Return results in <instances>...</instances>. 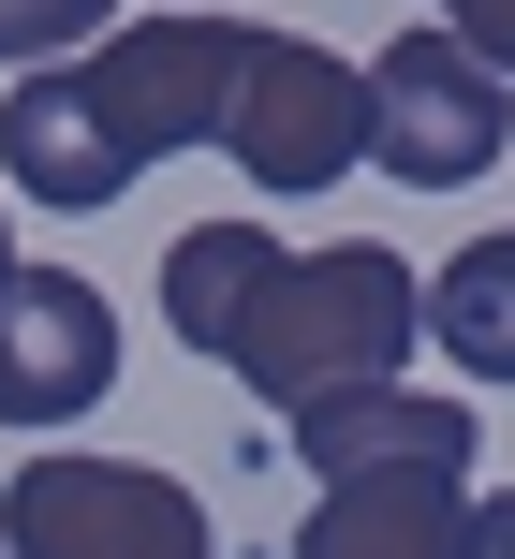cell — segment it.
<instances>
[{
	"mask_svg": "<svg viewBox=\"0 0 515 559\" xmlns=\"http://www.w3.org/2000/svg\"><path fill=\"white\" fill-rule=\"evenodd\" d=\"M442 29H457L487 74H515V0H442Z\"/></svg>",
	"mask_w": 515,
	"mask_h": 559,
	"instance_id": "12",
	"label": "cell"
},
{
	"mask_svg": "<svg viewBox=\"0 0 515 559\" xmlns=\"http://www.w3.org/2000/svg\"><path fill=\"white\" fill-rule=\"evenodd\" d=\"M412 265L383 251V236H339V251H280L251 295V324H236V383L265 397V413H310V397H354V383H398L412 368Z\"/></svg>",
	"mask_w": 515,
	"mask_h": 559,
	"instance_id": "1",
	"label": "cell"
},
{
	"mask_svg": "<svg viewBox=\"0 0 515 559\" xmlns=\"http://www.w3.org/2000/svg\"><path fill=\"white\" fill-rule=\"evenodd\" d=\"M0 280H15V222H0Z\"/></svg>",
	"mask_w": 515,
	"mask_h": 559,
	"instance_id": "14",
	"label": "cell"
},
{
	"mask_svg": "<svg viewBox=\"0 0 515 559\" xmlns=\"http://www.w3.org/2000/svg\"><path fill=\"white\" fill-rule=\"evenodd\" d=\"M265 265H280V222H192V236L163 251V309H177V338H192V354H236V324H251Z\"/></svg>",
	"mask_w": 515,
	"mask_h": 559,
	"instance_id": "9",
	"label": "cell"
},
{
	"mask_svg": "<svg viewBox=\"0 0 515 559\" xmlns=\"http://www.w3.org/2000/svg\"><path fill=\"white\" fill-rule=\"evenodd\" d=\"M295 456H310V486H339V472H398V456L471 472V456H487V427H471L457 397H428V383H354V397H310V413H295Z\"/></svg>",
	"mask_w": 515,
	"mask_h": 559,
	"instance_id": "8",
	"label": "cell"
},
{
	"mask_svg": "<svg viewBox=\"0 0 515 559\" xmlns=\"http://www.w3.org/2000/svg\"><path fill=\"white\" fill-rule=\"evenodd\" d=\"M236 59H251V15H118V29H88L59 74H74L88 133L118 147V177H147L163 147H206V133H221Z\"/></svg>",
	"mask_w": 515,
	"mask_h": 559,
	"instance_id": "2",
	"label": "cell"
},
{
	"mask_svg": "<svg viewBox=\"0 0 515 559\" xmlns=\"http://www.w3.org/2000/svg\"><path fill=\"white\" fill-rule=\"evenodd\" d=\"M0 559H206V515L133 456H29L0 486Z\"/></svg>",
	"mask_w": 515,
	"mask_h": 559,
	"instance_id": "5",
	"label": "cell"
},
{
	"mask_svg": "<svg viewBox=\"0 0 515 559\" xmlns=\"http://www.w3.org/2000/svg\"><path fill=\"white\" fill-rule=\"evenodd\" d=\"M457 531H471V472L398 456V472H339V486H310L295 559H457Z\"/></svg>",
	"mask_w": 515,
	"mask_h": 559,
	"instance_id": "7",
	"label": "cell"
},
{
	"mask_svg": "<svg viewBox=\"0 0 515 559\" xmlns=\"http://www.w3.org/2000/svg\"><path fill=\"white\" fill-rule=\"evenodd\" d=\"M88 29H118V0H0V59H15V74L29 59H74Z\"/></svg>",
	"mask_w": 515,
	"mask_h": 559,
	"instance_id": "11",
	"label": "cell"
},
{
	"mask_svg": "<svg viewBox=\"0 0 515 559\" xmlns=\"http://www.w3.org/2000/svg\"><path fill=\"white\" fill-rule=\"evenodd\" d=\"M457 559H515V486H487V501H471V531H457Z\"/></svg>",
	"mask_w": 515,
	"mask_h": 559,
	"instance_id": "13",
	"label": "cell"
},
{
	"mask_svg": "<svg viewBox=\"0 0 515 559\" xmlns=\"http://www.w3.org/2000/svg\"><path fill=\"white\" fill-rule=\"evenodd\" d=\"M412 15H442V0H412Z\"/></svg>",
	"mask_w": 515,
	"mask_h": 559,
	"instance_id": "15",
	"label": "cell"
},
{
	"mask_svg": "<svg viewBox=\"0 0 515 559\" xmlns=\"http://www.w3.org/2000/svg\"><path fill=\"white\" fill-rule=\"evenodd\" d=\"M118 397V309L74 265H15L0 280V427H74Z\"/></svg>",
	"mask_w": 515,
	"mask_h": 559,
	"instance_id": "6",
	"label": "cell"
},
{
	"mask_svg": "<svg viewBox=\"0 0 515 559\" xmlns=\"http://www.w3.org/2000/svg\"><path fill=\"white\" fill-rule=\"evenodd\" d=\"M354 88H369V163L398 192H471L515 147V74H487L442 15H412L383 59H354Z\"/></svg>",
	"mask_w": 515,
	"mask_h": 559,
	"instance_id": "4",
	"label": "cell"
},
{
	"mask_svg": "<svg viewBox=\"0 0 515 559\" xmlns=\"http://www.w3.org/2000/svg\"><path fill=\"white\" fill-rule=\"evenodd\" d=\"M206 147H236V177H251L265 206H324L354 163H369V88H354V59L310 45V29H251Z\"/></svg>",
	"mask_w": 515,
	"mask_h": 559,
	"instance_id": "3",
	"label": "cell"
},
{
	"mask_svg": "<svg viewBox=\"0 0 515 559\" xmlns=\"http://www.w3.org/2000/svg\"><path fill=\"white\" fill-rule=\"evenodd\" d=\"M412 324H428L471 383H515V236L442 251V280H412Z\"/></svg>",
	"mask_w": 515,
	"mask_h": 559,
	"instance_id": "10",
	"label": "cell"
}]
</instances>
